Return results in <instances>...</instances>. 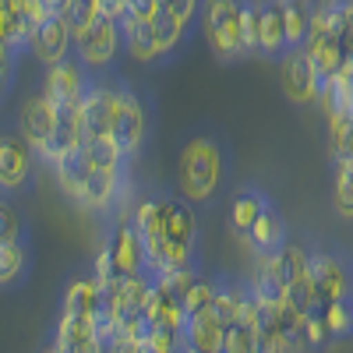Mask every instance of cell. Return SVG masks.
<instances>
[{"label": "cell", "mask_w": 353, "mask_h": 353, "mask_svg": "<svg viewBox=\"0 0 353 353\" xmlns=\"http://www.w3.org/2000/svg\"><path fill=\"white\" fill-rule=\"evenodd\" d=\"M304 53L311 57V68H314L321 85L332 81L339 74V68L346 64V43H343L339 32H329V28H311L307 43H304Z\"/></svg>", "instance_id": "obj_11"}, {"label": "cell", "mask_w": 353, "mask_h": 353, "mask_svg": "<svg viewBox=\"0 0 353 353\" xmlns=\"http://www.w3.org/2000/svg\"><path fill=\"white\" fill-rule=\"evenodd\" d=\"M103 8H99V0H71V4L64 8V21L71 25V36L81 39L88 28H92L99 21Z\"/></svg>", "instance_id": "obj_27"}, {"label": "cell", "mask_w": 353, "mask_h": 353, "mask_svg": "<svg viewBox=\"0 0 353 353\" xmlns=\"http://www.w3.org/2000/svg\"><path fill=\"white\" fill-rule=\"evenodd\" d=\"M32 272V244H0V290H14Z\"/></svg>", "instance_id": "obj_20"}, {"label": "cell", "mask_w": 353, "mask_h": 353, "mask_svg": "<svg viewBox=\"0 0 353 353\" xmlns=\"http://www.w3.org/2000/svg\"><path fill=\"white\" fill-rule=\"evenodd\" d=\"M92 272H96V279H99V283H106V279H113V276H117V265H113V254H110V248H106V244H103V248H99V254H96Z\"/></svg>", "instance_id": "obj_31"}, {"label": "cell", "mask_w": 353, "mask_h": 353, "mask_svg": "<svg viewBox=\"0 0 353 353\" xmlns=\"http://www.w3.org/2000/svg\"><path fill=\"white\" fill-rule=\"evenodd\" d=\"M124 28H121V18H110V14H99V21L88 28L81 39H74V57L85 64L88 78H106V74H117L121 68V53H124Z\"/></svg>", "instance_id": "obj_3"}, {"label": "cell", "mask_w": 353, "mask_h": 353, "mask_svg": "<svg viewBox=\"0 0 353 353\" xmlns=\"http://www.w3.org/2000/svg\"><path fill=\"white\" fill-rule=\"evenodd\" d=\"M311 21H314V0H286V43H290V50L307 43Z\"/></svg>", "instance_id": "obj_22"}, {"label": "cell", "mask_w": 353, "mask_h": 353, "mask_svg": "<svg viewBox=\"0 0 353 353\" xmlns=\"http://www.w3.org/2000/svg\"><path fill=\"white\" fill-rule=\"evenodd\" d=\"M103 307V283L92 276H74L68 286H64V301H61V311H81V314H96Z\"/></svg>", "instance_id": "obj_21"}, {"label": "cell", "mask_w": 353, "mask_h": 353, "mask_svg": "<svg viewBox=\"0 0 353 353\" xmlns=\"http://www.w3.org/2000/svg\"><path fill=\"white\" fill-rule=\"evenodd\" d=\"M53 350H61V353L99 350V343H96V314L61 311V321H57V332H53Z\"/></svg>", "instance_id": "obj_15"}, {"label": "cell", "mask_w": 353, "mask_h": 353, "mask_svg": "<svg viewBox=\"0 0 353 353\" xmlns=\"http://www.w3.org/2000/svg\"><path fill=\"white\" fill-rule=\"evenodd\" d=\"M198 21H201L205 43L216 53V61L223 64L248 61L244 28H241V0H205Z\"/></svg>", "instance_id": "obj_2"}, {"label": "cell", "mask_w": 353, "mask_h": 353, "mask_svg": "<svg viewBox=\"0 0 353 353\" xmlns=\"http://www.w3.org/2000/svg\"><path fill=\"white\" fill-rule=\"evenodd\" d=\"M50 4H53V11H57V14H64V8L71 4V0H50Z\"/></svg>", "instance_id": "obj_32"}, {"label": "cell", "mask_w": 353, "mask_h": 353, "mask_svg": "<svg viewBox=\"0 0 353 353\" xmlns=\"http://www.w3.org/2000/svg\"><path fill=\"white\" fill-rule=\"evenodd\" d=\"M283 88H286V96L293 103H301V106L318 103L321 81H318V74L311 68V57L304 53V46L286 50V57H283Z\"/></svg>", "instance_id": "obj_13"}, {"label": "cell", "mask_w": 353, "mask_h": 353, "mask_svg": "<svg viewBox=\"0 0 353 353\" xmlns=\"http://www.w3.org/2000/svg\"><path fill=\"white\" fill-rule=\"evenodd\" d=\"M11 241H21V244H32V233H28L21 212L14 209L11 194L0 191V244H11Z\"/></svg>", "instance_id": "obj_25"}, {"label": "cell", "mask_w": 353, "mask_h": 353, "mask_svg": "<svg viewBox=\"0 0 353 353\" xmlns=\"http://www.w3.org/2000/svg\"><path fill=\"white\" fill-rule=\"evenodd\" d=\"M212 311L219 314L223 325L237 321L251 304H254V286H251V276H230V272H216L212 276Z\"/></svg>", "instance_id": "obj_10"}, {"label": "cell", "mask_w": 353, "mask_h": 353, "mask_svg": "<svg viewBox=\"0 0 353 353\" xmlns=\"http://www.w3.org/2000/svg\"><path fill=\"white\" fill-rule=\"evenodd\" d=\"M57 124H61V117H57V110L46 103V96H28L21 103V113H18V131L21 138L36 149V156L43 159L50 152V141L57 134Z\"/></svg>", "instance_id": "obj_9"}, {"label": "cell", "mask_w": 353, "mask_h": 353, "mask_svg": "<svg viewBox=\"0 0 353 353\" xmlns=\"http://www.w3.org/2000/svg\"><path fill=\"white\" fill-rule=\"evenodd\" d=\"M121 85L124 74H106V78H92L81 96L78 117H81V134L88 138H106L117 134V121H121Z\"/></svg>", "instance_id": "obj_4"}, {"label": "cell", "mask_w": 353, "mask_h": 353, "mask_svg": "<svg viewBox=\"0 0 353 353\" xmlns=\"http://www.w3.org/2000/svg\"><path fill=\"white\" fill-rule=\"evenodd\" d=\"M332 205L343 219H353V159L336 163V191H332Z\"/></svg>", "instance_id": "obj_28"}, {"label": "cell", "mask_w": 353, "mask_h": 353, "mask_svg": "<svg viewBox=\"0 0 353 353\" xmlns=\"http://www.w3.org/2000/svg\"><path fill=\"white\" fill-rule=\"evenodd\" d=\"M88 81H92V78H88L85 64L78 61L74 53H68L64 61H57L53 68H46L43 96H46V103L57 113H68V110H78L81 106V96H85Z\"/></svg>", "instance_id": "obj_8"}, {"label": "cell", "mask_w": 353, "mask_h": 353, "mask_svg": "<svg viewBox=\"0 0 353 353\" xmlns=\"http://www.w3.org/2000/svg\"><path fill=\"white\" fill-rule=\"evenodd\" d=\"M241 241L248 244L251 254H272V251H279V248L290 241V226H286V219L269 205V209H265V212L248 226V233H241Z\"/></svg>", "instance_id": "obj_16"}, {"label": "cell", "mask_w": 353, "mask_h": 353, "mask_svg": "<svg viewBox=\"0 0 353 353\" xmlns=\"http://www.w3.org/2000/svg\"><path fill=\"white\" fill-rule=\"evenodd\" d=\"M36 184V149L18 134H0V191L21 198Z\"/></svg>", "instance_id": "obj_6"}, {"label": "cell", "mask_w": 353, "mask_h": 353, "mask_svg": "<svg viewBox=\"0 0 353 353\" xmlns=\"http://www.w3.org/2000/svg\"><path fill=\"white\" fill-rule=\"evenodd\" d=\"M124 28V46L138 64H163V50L152 21H121Z\"/></svg>", "instance_id": "obj_19"}, {"label": "cell", "mask_w": 353, "mask_h": 353, "mask_svg": "<svg viewBox=\"0 0 353 353\" xmlns=\"http://www.w3.org/2000/svg\"><path fill=\"white\" fill-rule=\"evenodd\" d=\"M272 205V198L265 194L261 188H254V184H241L237 191H233V198H230V226H233V233H248V226L269 209Z\"/></svg>", "instance_id": "obj_18"}, {"label": "cell", "mask_w": 353, "mask_h": 353, "mask_svg": "<svg viewBox=\"0 0 353 353\" xmlns=\"http://www.w3.org/2000/svg\"><path fill=\"white\" fill-rule=\"evenodd\" d=\"M307 272L321 293V304L353 297V261L343 248H311L307 251Z\"/></svg>", "instance_id": "obj_5"}, {"label": "cell", "mask_w": 353, "mask_h": 353, "mask_svg": "<svg viewBox=\"0 0 353 353\" xmlns=\"http://www.w3.org/2000/svg\"><path fill=\"white\" fill-rule=\"evenodd\" d=\"M286 304H290L293 311H304V314L321 311V293H318V286H314L311 272L297 276V279H293V283L286 286Z\"/></svg>", "instance_id": "obj_26"}, {"label": "cell", "mask_w": 353, "mask_h": 353, "mask_svg": "<svg viewBox=\"0 0 353 353\" xmlns=\"http://www.w3.org/2000/svg\"><path fill=\"white\" fill-rule=\"evenodd\" d=\"M286 50H290V43H286V0H261L258 57L261 61H283Z\"/></svg>", "instance_id": "obj_14"}, {"label": "cell", "mask_w": 353, "mask_h": 353, "mask_svg": "<svg viewBox=\"0 0 353 353\" xmlns=\"http://www.w3.org/2000/svg\"><path fill=\"white\" fill-rule=\"evenodd\" d=\"M230 176V141L212 131L198 128L181 141L176 152V188L191 205H212L223 194Z\"/></svg>", "instance_id": "obj_1"}, {"label": "cell", "mask_w": 353, "mask_h": 353, "mask_svg": "<svg viewBox=\"0 0 353 353\" xmlns=\"http://www.w3.org/2000/svg\"><path fill=\"white\" fill-rule=\"evenodd\" d=\"M321 318H325V329L332 339H350L353 336V297L321 304Z\"/></svg>", "instance_id": "obj_24"}, {"label": "cell", "mask_w": 353, "mask_h": 353, "mask_svg": "<svg viewBox=\"0 0 353 353\" xmlns=\"http://www.w3.org/2000/svg\"><path fill=\"white\" fill-rule=\"evenodd\" d=\"M226 339V325L219 314L209 311H191L184 321V350H201V353H219Z\"/></svg>", "instance_id": "obj_17"}, {"label": "cell", "mask_w": 353, "mask_h": 353, "mask_svg": "<svg viewBox=\"0 0 353 353\" xmlns=\"http://www.w3.org/2000/svg\"><path fill=\"white\" fill-rule=\"evenodd\" d=\"M159 11V0H128L121 21H152Z\"/></svg>", "instance_id": "obj_30"}, {"label": "cell", "mask_w": 353, "mask_h": 353, "mask_svg": "<svg viewBox=\"0 0 353 353\" xmlns=\"http://www.w3.org/2000/svg\"><path fill=\"white\" fill-rule=\"evenodd\" d=\"M184 307H188V314L191 311H209L212 307V297H216V290H212V276H198L184 293Z\"/></svg>", "instance_id": "obj_29"}, {"label": "cell", "mask_w": 353, "mask_h": 353, "mask_svg": "<svg viewBox=\"0 0 353 353\" xmlns=\"http://www.w3.org/2000/svg\"><path fill=\"white\" fill-rule=\"evenodd\" d=\"M28 50H32V57H36L43 68H53L57 61H64L68 53H74V36H71V25L64 21V14L46 18L32 32Z\"/></svg>", "instance_id": "obj_12"}, {"label": "cell", "mask_w": 353, "mask_h": 353, "mask_svg": "<svg viewBox=\"0 0 353 353\" xmlns=\"http://www.w3.org/2000/svg\"><path fill=\"white\" fill-rule=\"evenodd\" d=\"M0 39H4L18 57L28 50V43H32V25L25 21L21 11L14 8H0Z\"/></svg>", "instance_id": "obj_23"}, {"label": "cell", "mask_w": 353, "mask_h": 353, "mask_svg": "<svg viewBox=\"0 0 353 353\" xmlns=\"http://www.w3.org/2000/svg\"><path fill=\"white\" fill-rule=\"evenodd\" d=\"M149 128H152V103L124 78V85H121V121H117V134L113 138L121 141V149L128 152V159H134L145 149Z\"/></svg>", "instance_id": "obj_7"}]
</instances>
